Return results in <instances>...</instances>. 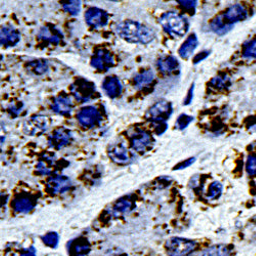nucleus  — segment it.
<instances>
[{
	"label": "nucleus",
	"instance_id": "17",
	"mask_svg": "<svg viewBox=\"0 0 256 256\" xmlns=\"http://www.w3.org/2000/svg\"><path fill=\"white\" fill-rule=\"evenodd\" d=\"M102 90L109 98H116L121 96L123 86L119 78L115 76H109L106 77L102 82Z\"/></svg>",
	"mask_w": 256,
	"mask_h": 256
},
{
	"label": "nucleus",
	"instance_id": "5",
	"mask_svg": "<svg viewBox=\"0 0 256 256\" xmlns=\"http://www.w3.org/2000/svg\"><path fill=\"white\" fill-rule=\"evenodd\" d=\"M174 113L172 104L167 100H160L156 102L152 108L148 111L146 118L151 120L153 123L164 124L166 121L172 117Z\"/></svg>",
	"mask_w": 256,
	"mask_h": 256
},
{
	"label": "nucleus",
	"instance_id": "32",
	"mask_svg": "<svg viewBox=\"0 0 256 256\" xmlns=\"http://www.w3.org/2000/svg\"><path fill=\"white\" fill-rule=\"evenodd\" d=\"M42 241H44V243L48 247L56 249L58 246L60 237L56 232H48L46 236L42 237Z\"/></svg>",
	"mask_w": 256,
	"mask_h": 256
},
{
	"label": "nucleus",
	"instance_id": "16",
	"mask_svg": "<svg viewBox=\"0 0 256 256\" xmlns=\"http://www.w3.org/2000/svg\"><path fill=\"white\" fill-rule=\"evenodd\" d=\"M74 108L72 100L68 96H58L54 100L52 109L56 114L67 116L70 115Z\"/></svg>",
	"mask_w": 256,
	"mask_h": 256
},
{
	"label": "nucleus",
	"instance_id": "41",
	"mask_svg": "<svg viewBox=\"0 0 256 256\" xmlns=\"http://www.w3.org/2000/svg\"><path fill=\"white\" fill-rule=\"evenodd\" d=\"M22 108H23V104H20L18 106H12L10 109V112L12 114H14V116H18V115L20 114V111L22 110Z\"/></svg>",
	"mask_w": 256,
	"mask_h": 256
},
{
	"label": "nucleus",
	"instance_id": "18",
	"mask_svg": "<svg viewBox=\"0 0 256 256\" xmlns=\"http://www.w3.org/2000/svg\"><path fill=\"white\" fill-rule=\"evenodd\" d=\"M39 38L44 40L46 44H52V46H58L62 40V33L56 27L52 26H46L41 28L38 34Z\"/></svg>",
	"mask_w": 256,
	"mask_h": 256
},
{
	"label": "nucleus",
	"instance_id": "28",
	"mask_svg": "<svg viewBox=\"0 0 256 256\" xmlns=\"http://www.w3.org/2000/svg\"><path fill=\"white\" fill-rule=\"evenodd\" d=\"M62 8L67 14L71 16H78L81 12V2H77V0H72V2H62Z\"/></svg>",
	"mask_w": 256,
	"mask_h": 256
},
{
	"label": "nucleus",
	"instance_id": "4",
	"mask_svg": "<svg viewBox=\"0 0 256 256\" xmlns=\"http://www.w3.org/2000/svg\"><path fill=\"white\" fill-rule=\"evenodd\" d=\"M71 92L75 98V100L81 104L88 102L96 98V85L85 79H78L71 88Z\"/></svg>",
	"mask_w": 256,
	"mask_h": 256
},
{
	"label": "nucleus",
	"instance_id": "12",
	"mask_svg": "<svg viewBox=\"0 0 256 256\" xmlns=\"http://www.w3.org/2000/svg\"><path fill=\"white\" fill-rule=\"evenodd\" d=\"M153 144V138L150 134L144 130H138L130 136V144L134 151L138 153H144L151 148Z\"/></svg>",
	"mask_w": 256,
	"mask_h": 256
},
{
	"label": "nucleus",
	"instance_id": "15",
	"mask_svg": "<svg viewBox=\"0 0 256 256\" xmlns=\"http://www.w3.org/2000/svg\"><path fill=\"white\" fill-rule=\"evenodd\" d=\"M2 46L6 48L16 46L20 41V33L12 26H4L0 33Z\"/></svg>",
	"mask_w": 256,
	"mask_h": 256
},
{
	"label": "nucleus",
	"instance_id": "30",
	"mask_svg": "<svg viewBox=\"0 0 256 256\" xmlns=\"http://www.w3.org/2000/svg\"><path fill=\"white\" fill-rule=\"evenodd\" d=\"M210 84L212 88H214L218 90H226L228 88H230V80L228 77H216L211 80Z\"/></svg>",
	"mask_w": 256,
	"mask_h": 256
},
{
	"label": "nucleus",
	"instance_id": "7",
	"mask_svg": "<svg viewBox=\"0 0 256 256\" xmlns=\"http://www.w3.org/2000/svg\"><path fill=\"white\" fill-rule=\"evenodd\" d=\"M50 125V120L46 116H34L24 124V132L28 136H36L46 132Z\"/></svg>",
	"mask_w": 256,
	"mask_h": 256
},
{
	"label": "nucleus",
	"instance_id": "6",
	"mask_svg": "<svg viewBox=\"0 0 256 256\" xmlns=\"http://www.w3.org/2000/svg\"><path fill=\"white\" fill-rule=\"evenodd\" d=\"M77 121L84 128H94L102 121V116L96 106H88L77 113Z\"/></svg>",
	"mask_w": 256,
	"mask_h": 256
},
{
	"label": "nucleus",
	"instance_id": "1",
	"mask_svg": "<svg viewBox=\"0 0 256 256\" xmlns=\"http://www.w3.org/2000/svg\"><path fill=\"white\" fill-rule=\"evenodd\" d=\"M116 32L122 39L130 44H148L155 37V31L146 25H142L134 20H124L116 26Z\"/></svg>",
	"mask_w": 256,
	"mask_h": 256
},
{
	"label": "nucleus",
	"instance_id": "31",
	"mask_svg": "<svg viewBox=\"0 0 256 256\" xmlns=\"http://www.w3.org/2000/svg\"><path fill=\"white\" fill-rule=\"evenodd\" d=\"M52 159H46V161H40L37 165V174L41 176H50L52 174V165L50 164Z\"/></svg>",
	"mask_w": 256,
	"mask_h": 256
},
{
	"label": "nucleus",
	"instance_id": "29",
	"mask_svg": "<svg viewBox=\"0 0 256 256\" xmlns=\"http://www.w3.org/2000/svg\"><path fill=\"white\" fill-rule=\"evenodd\" d=\"M243 58L249 60L256 58V37L245 44L243 50Z\"/></svg>",
	"mask_w": 256,
	"mask_h": 256
},
{
	"label": "nucleus",
	"instance_id": "13",
	"mask_svg": "<svg viewBox=\"0 0 256 256\" xmlns=\"http://www.w3.org/2000/svg\"><path fill=\"white\" fill-rule=\"evenodd\" d=\"M108 155L114 163L119 165L130 164L132 159V153L121 144H112L108 148Z\"/></svg>",
	"mask_w": 256,
	"mask_h": 256
},
{
	"label": "nucleus",
	"instance_id": "11",
	"mask_svg": "<svg viewBox=\"0 0 256 256\" xmlns=\"http://www.w3.org/2000/svg\"><path fill=\"white\" fill-rule=\"evenodd\" d=\"M248 16H249L248 10L242 4L232 6L222 16V20L230 26H234V24H237L239 22H243V20L248 18Z\"/></svg>",
	"mask_w": 256,
	"mask_h": 256
},
{
	"label": "nucleus",
	"instance_id": "3",
	"mask_svg": "<svg viewBox=\"0 0 256 256\" xmlns=\"http://www.w3.org/2000/svg\"><path fill=\"white\" fill-rule=\"evenodd\" d=\"M169 256H190L196 249V243L184 238L169 239L165 245Z\"/></svg>",
	"mask_w": 256,
	"mask_h": 256
},
{
	"label": "nucleus",
	"instance_id": "35",
	"mask_svg": "<svg viewBox=\"0 0 256 256\" xmlns=\"http://www.w3.org/2000/svg\"><path fill=\"white\" fill-rule=\"evenodd\" d=\"M246 172L250 176H256V155H250L247 158Z\"/></svg>",
	"mask_w": 256,
	"mask_h": 256
},
{
	"label": "nucleus",
	"instance_id": "9",
	"mask_svg": "<svg viewBox=\"0 0 256 256\" xmlns=\"http://www.w3.org/2000/svg\"><path fill=\"white\" fill-rule=\"evenodd\" d=\"M73 140L72 132L67 130V128L60 127L56 130L48 138L50 146H52L54 150H60L65 146H69Z\"/></svg>",
	"mask_w": 256,
	"mask_h": 256
},
{
	"label": "nucleus",
	"instance_id": "20",
	"mask_svg": "<svg viewBox=\"0 0 256 256\" xmlns=\"http://www.w3.org/2000/svg\"><path fill=\"white\" fill-rule=\"evenodd\" d=\"M199 40L196 34H190L186 40L182 44V46L178 50V54L182 60H188L192 56L198 48Z\"/></svg>",
	"mask_w": 256,
	"mask_h": 256
},
{
	"label": "nucleus",
	"instance_id": "23",
	"mask_svg": "<svg viewBox=\"0 0 256 256\" xmlns=\"http://www.w3.org/2000/svg\"><path fill=\"white\" fill-rule=\"evenodd\" d=\"M199 256H232V250L226 245H214L207 248Z\"/></svg>",
	"mask_w": 256,
	"mask_h": 256
},
{
	"label": "nucleus",
	"instance_id": "10",
	"mask_svg": "<svg viewBox=\"0 0 256 256\" xmlns=\"http://www.w3.org/2000/svg\"><path fill=\"white\" fill-rule=\"evenodd\" d=\"M90 64L92 68L100 72H108L114 67V58L111 52L100 50L94 54Z\"/></svg>",
	"mask_w": 256,
	"mask_h": 256
},
{
	"label": "nucleus",
	"instance_id": "38",
	"mask_svg": "<svg viewBox=\"0 0 256 256\" xmlns=\"http://www.w3.org/2000/svg\"><path fill=\"white\" fill-rule=\"evenodd\" d=\"M209 56H210V52H209V50H204V52L198 54L194 58V65H198L199 62H203L204 60H206Z\"/></svg>",
	"mask_w": 256,
	"mask_h": 256
},
{
	"label": "nucleus",
	"instance_id": "34",
	"mask_svg": "<svg viewBox=\"0 0 256 256\" xmlns=\"http://www.w3.org/2000/svg\"><path fill=\"white\" fill-rule=\"evenodd\" d=\"M193 121H194L193 117L188 116V115H186V114H182V115H180L178 118V120L176 122V127L178 128V130H184Z\"/></svg>",
	"mask_w": 256,
	"mask_h": 256
},
{
	"label": "nucleus",
	"instance_id": "40",
	"mask_svg": "<svg viewBox=\"0 0 256 256\" xmlns=\"http://www.w3.org/2000/svg\"><path fill=\"white\" fill-rule=\"evenodd\" d=\"M20 256H36V250L34 247H30L28 249H24Z\"/></svg>",
	"mask_w": 256,
	"mask_h": 256
},
{
	"label": "nucleus",
	"instance_id": "27",
	"mask_svg": "<svg viewBox=\"0 0 256 256\" xmlns=\"http://www.w3.org/2000/svg\"><path fill=\"white\" fill-rule=\"evenodd\" d=\"M222 190L224 186L220 182H213L209 188H208V192H207V199L208 200H216L218 199L222 194Z\"/></svg>",
	"mask_w": 256,
	"mask_h": 256
},
{
	"label": "nucleus",
	"instance_id": "39",
	"mask_svg": "<svg viewBox=\"0 0 256 256\" xmlns=\"http://www.w3.org/2000/svg\"><path fill=\"white\" fill-rule=\"evenodd\" d=\"M194 90H195V85L193 84L190 86L188 92V96L186 98V100H184V106H188L192 102H193V98H194Z\"/></svg>",
	"mask_w": 256,
	"mask_h": 256
},
{
	"label": "nucleus",
	"instance_id": "21",
	"mask_svg": "<svg viewBox=\"0 0 256 256\" xmlns=\"http://www.w3.org/2000/svg\"><path fill=\"white\" fill-rule=\"evenodd\" d=\"M157 67L161 73L170 75V74L178 72L180 68V62L176 58L165 56L158 60Z\"/></svg>",
	"mask_w": 256,
	"mask_h": 256
},
{
	"label": "nucleus",
	"instance_id": "19",
	"mask_svg": "<svg viewBox=\"0 0 256 256\" xmlns=\"http://www.w3.org/2000/svg\"><path fill=\"white\" fill-rule=\"evenodd\" d=\"M36 206V201L31 196L22 195L16 197L12 202V208L16 213L27 214L30 213Z\"/></svg>",
	"mask_w": 256,
	"mask_h": 256
},
{
	"label": "nucleus",
	"instance_id": "22",
	"mask_svg": "<svg viewBox=\"0 0 256 256\" xmlns=\"http://www.w3.org/2000/svg\"><path fill=\"white\" fill-rule=\"evenodd\" d=\"M134 206V203L130 198L121 199L113 206V208L111 210V214L114 216L115 218L125 216V214H127V213L132 211Z\"/></svg>",
	"mask_w": 256,
	"mask_h": 256
},
{
	"label": "nucleus",
	"instance_id": "26",
	"mask_svg": "<svg viewBox=\"0 0 256 256\" xmlns=\"http://www.w3.org/2000/svg\"><path fill=\"white\" fill-rule=\"evenodd\" d=\"M28 68L30 72L34 73L35 75H42L48 72V62L46 60H34L29 62Z\"/></svg>",
	"mask_w": 256,
	"mask_h": 256
},
{
	"label": "nucleus",
	"instance_id": "33",
	"mask_svg": "<svg viewBox=\"0 0 256 256\" xmlns=\"http://www.w3.org/2000/svg\"><path fill=\"white\" fill-rule=\"evenodd\" d=\"M74 252L76 256H86L90 252V245L88 241L78 242L74 245Z\"/></svg>",
	"mask_w": 256,
	"mask_h": 256
},
{
	"label": "nucleus",
	"instance_id": "14",
	"mask_svg": "<svg viewBox=\"0 0 256 256\" xmlns=\"http://www.w3.org/2000/svg\"><path fill=\"white\" fill-rule=\"evenodd\" d=\"M72 180L65 176H58L52 178L48 182V190L50 194L58 195L62 194L68 192L72 188Z\"/></svg>",
	"mask_w": 256,
	"mask_h": 256
},
{
	"label": "nucleus",
	"instance_id": "25",
	"mask_svg": "<svg viewBox=\"0 0 256 256\" xmlns=\"http://www.w3.org/2000/svg\"><path fill=\"white\" fill-rule=\"evenodd\" d=\"M232 27L234 26H230V25H228L224 22V20L222 18V16L216 18L214 20H212V23H211L212 31L214 32L216 34H218V35H220V36L228 34L232 29Z\"/></svg>",
	"mask_w": 256,
	"mask_h": 256
},
{
	"label": "nucleus",
	"instance_id": "8",
	"mask_svg": "<svg viewBox=\"0 0 256 256\" xmlns=\"http://www.w3.org/2000/svg\"><path fill=\"white\" fill-rule=\"evenodd\" d=\"M85 20L86 24L94 29L106 27L109 23V14L106 10L98 8H90L85 12Z\"/></svg>",
	"mask_w": 256,
	"mask_h": 256
},
{
	"label": "nucleus",
	"instance_id": "2",
	"mask_svg": "<svg viewBox=\"0 0 256 256\" xmlns=\"http://www.w3.org/2000/svg\"><path fill=\"white\" fill-rule=\"evenodd\" d=\"M160 24L168 34L176 37L184 36L190 28L188 20L174 12L164 14L160 18Z\"/></svg>",
	"mask_w": 256,
	"mask_h": 256
},
{
	"label": "nucleus",
	"instance_id": "36",
	"mask_svg": "<svg viewBox=\"0 0 256 256\" xmlns=\"http://www.w3.org/2000/svg\"><path fill=\"white\" fill-rule=\"evenodd\" d=\"M184 10H188L190 14H195V10L197 8V4H198V2H193V0H190V2H184V0H178V2Z\"/></svg>",
	"mask_w": 256,
	"mask_h": 256
},
{
	"label": "nucleus",
	"instance_id": "24",
	"mask_svg": "<svg viewBox=\"0 0 256 256\" xmlns=\"http://www.w3.org/2000/svg\"><path fill=\"white\" fill-rule=\"evenodd\" d=\"M155 80V73L152 70H146L134 77V84L138 88H142L146 85H150Z\"/></svg>",
	"mask_w": 256,
	"mask_h": 256
},
{
	"label": "nucleus",
	"instance_id": "37",
	"mask_svg": "<svg viewBox=\"0 0 256 256\" xmlns=\"http://www.w3.org/2000/svg\"><path fill=\"white\" fill-rule=\"evenodd\" d=\"M196 161V158H190V159H188V160H184V162L180 163L178 165H176L174 167V170H182V169H186L188 167H190L192 164H194Z\"/></svg>",
	"mask_w": 256,
	"mask_h": 256
}]
</instances>
